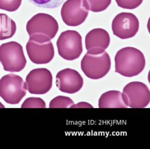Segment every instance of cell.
<instances>
[{
  "label": "cell",
  "instance_id": "6da1fadb",
  "mask_svg": "<svg viewBox=\"0 0 150 149\" xmlns=\"http://www.w3.org/2000/svg\"><path fill=\"white\" fill-rule=\"evenodd\" d=\"M114 61L115 72L127 77L138 75L144 70L146 64L142 52L132 47L119 50L115 56Z\"/></svg>",
  "mask_w": 150,
  "mask_h": 149
},
{
  "label": "cell",
  "instance_id": "ba28073f",
  "mask_svg": "<svg viewBox=\"0 0 150 149\" xmlns=\"http://www.w3.org/2000/svg\"><path fill=\"white\" fill-rule=\"evenodd\" d=\"M88 11L85 0H67L62 5L60 14L66 25L77 26L86 20Z\"/></svg>",
  "mask_w": 150,
  "mask_h": 149
},
{
  "label": "cell",
  "instance_id": "603a6c76",
  "mask_svg": "<svg viewBox=\"0 0 150 149\" xmlns=\"http://www.w3.org/2000/svg\"><path fill=\"white\" fill-rule=\"evenodd\" d=\"M0 108H5V106L0 102Z\"/></svg>",
  "mask_w": 150,
  "mask_h": 149
},
{
  "label": "cell",
  "instance_id": "3957f363",
  "mask_svg": "<svg viewBox=\"0 0 150 149\" xmlns=\"http://www.w3.org/2000/svg\"><path fill=\"white\" fill-rule=\"evenodd\" d=\"M110 68V57L105 51L97 54L87 52L81 61V70L92 79L102 78L108 74Z\"/></svg>",
  "mask_w": 150,
  "mask_h": 149
},
{
  "label": "cell",
  "instance_id": "e0dca14e",
  "mask_svg": "<svg viewBox=\"0 0 150 149\" xmlns=\"http://www.w3.org/2000/svg\"><path fill=\"white\" fill-rule=\"evenodd\" d=\"M74 105L73 101L69 97L64 96H57L54 98L49 103L50 108H71Z\"/></svg>",
  "mask_w": 150,
  "mask_h": 149
},
{
  "label": "cell",
  "instance_id": "8fae6325",
  "mask_svg": "<svg viewBox=\"0 0 150 149\" xmlns=\"http://www.w3.org/2000/svg\"><path fill=\"white\" fill-rule=\"evenodd\" d=\"M26 50L30 61L37 64L50 63L54 55L53 45L50 40L38 41L29 39L26 45Z\"/></svg>",
  "mask_w": 150,
  "mask_h": 149
},
{
  "label": "cell",
  "instance_id": "2e32d148",
  "mask_svg": "<svg viewBox=\"0 0 150 149\" xmlns=\"http://www.w3.org/2000/svg\"><path fill=\"white\" fill-rule=\"evenodd\" d=\"M88 9L94 12H100L105 10L110 5L111 0H85Z\"/></svg>",
  "mask_w": 150,
  "mask_h": 149
},
{
  "label": "cell",
  "instance_id": "7a4b0ae2",
  "mask_svg": "<svg viewBox=\"0 0 150 149\" xmlns=\"http://www.w3.org/2000/svg\"><path fill=\"white\" fill-rule=\"evenodd\" d=\"M0 62L6 71L19 72L26 64L23 47L16 41H11L0 46Z\"/></svg>",
  "mask_w": 150,
  "mask_h": 149
},
{
  "label": "cell",
  "instance_id": "8992f818",
  "mask_svg": "<svg viewBox=\"0 0 150 149\" xmlns=\"http://www.w3.org/2000/svg\"><path fill=\"white\" fill-rule=\"evenodd\" d=\"M26 29L29 36L36 35L51 40L57 34L59 25L57 20L50 15L39 13L28 21Z\"/></svg>",
  "mask_w": 150,
  "mask_h": 149
},
{
  "label": "cell",
  "instance_id": "277c9868",
  "mask_svg": "<svg viewBox=\"0 0 150 149\" xmlns=\"http://www.w3.org/2000/svg\"><path fill=\"white\" fill-rule=\"evenodd\" d=\"M26 93V84L21 77L8 74L0 79V96L6 103L18 104Z\"/></svg>",
  "mask_w": 150,
  "mask_h": 149
},
{
  "label": "cell",
  "instance_id": "ac0fdd59",
  "mask_svg": "<svg viewBox=\"0 0 150 149\" xmlns=\"http://www.w3.org/2000/svg\"><path fill=\"white\" fill-rule=\"evenodd\" d=\"M38 7L44 8H55L59 7L65 0H29Z\"/></svg>",
  "mask_w": 150,
  "mask_h": 149
},
{
  "label": "cell",
  "instance_id": "7c38bea8",
  "mask_svg": "<svg viewBox=\"0 0 150 149\" xmlns=\"http://www.w3.org/2000/svg\"><path fill=\"white\" fill-rule=\"evenodd\" d=\"M56 84L60 91L73 94L81 89L83 85V78L76 70L65 68L57 72Z\"/></svg>",
  "mask_w": 150,
  "mask_h": 149
},
{
  "label": "cell",
  "instance_id": "30bf717a",
  "mask_svg": "<svg viewBox=\"0 0 150 149\" xmlns=\"http://www.w3.org/2000/svg\"><path fill=\"white\" fill-rule=\"evenodd\" d=\"M111 27L115 36L121 39H126L135 36L139 30V22L134 14L121 12L112 20Z\"/></svg>",
  "mask_w": 150,
  "mask_h": 149
},
{
  "label": "cell",
  "instance_id": "7402d4cb",
  "mask_svg": "<svg viewBox=\"0 0 150 149\" xmlns=\"http://www.w3.org/2000/svg\"><path fill=\"white\" fill-rule=\"evenodd\" d=\"M71 108H92L93 106L87 102H82L78 103L76 105H72Z\"/></svg>",
  "mask_w": 150,
  "mask_h": 149
},
{
  "label": "cell",
  "instance_id": "9c48e42d",
  "mask_svg": "<svg viewBox=\"0 0 150 149\" xmlns=\"http://www.w3.org/2000/svg\"><path fill=\"white\" fill-rule=\"evenodd\" d=\"M52 81V73L48 69L45 68L33 69L26 77V90L32 94H45L51 89Z\"/></svg>",
  "mask_w": 150,
  "mask_h": 149
},
{
  "label": "cell",
  "instance_id": "5b68a950",
  "mask_svg": "<svg viewBox=\"0 0 150 149\" xmlns=\"http://www.w3.org/2000/svg\"><path fill=\"white\" fill-rule=\"evenodd\" d=\"M56 45L59 56L69 61L78 58L83 51L82 38L76 30H68L62 32Z\"/></svg>",
  "mask_w": 150,
  "mask_h": 149
},
{
  "label": "cell",
  "instance_id": "52a82bcc",
  "mask_svg": "<svg viewBox=\"0 0 150 149\" xmlns=\"http://www.w3.org/2000/svg\"><path fill=\"white\" fill-rule=\"evenodd\" d=\"M122 97L124 102L131 108H144L150 102V91L146 84L134 81L127 84L123 88Z\"/></svg>",
  "mask_w": 150,
  "mask_h": 149
},
{
  "label": "cell",
  "instance_id": "d6986e66",
  "mask_svg": "<svg viewBox=\"0 0 150 149\" xmlns=\"http://www.w3.org/2000/svg\"><path fill=\"white\" fill-rule=\"evenodd\" d=\"M46 103L40 98L30 97L25 100L21 105L22 108H45Z\"/></svg>",
  "mask_w": 150,
  "mask_h": 149
},
{
  "label": "cell",
  "instance_id": "ffe728a7",
  "mask_svg": "<svg viewBox=\"0 0 150 149\" xmlns=\"http://www.w3.org/2000/svg\"><path fill=\"white\" fill-rule=\"evenodd\" d=\"M22 0H0V9L8 12H14L21 6Z\"/></svg>",
  "mask_w": 150,
  "mask_h": 149
},
{
  "label": "cell",
  "instance_id": "9a60e30c",
  "mask_svg": "<svg viewBox=\"0 0 150 149\" xmlns=\"http://www.w3.org/2000/svg\"><path fill=\"white\" fill-rule=\"evenodd\" d=\"M16 30L13 20L5 13H0V40L11 38Z\"/></svg>",
  "mask_w": 150,
  "mask_h": 149
},
{
  "label": "cell",
  "instance_id": "4fadbf2b",
  "mask_svg": "<svg viewBox=\"0 0 150 149\" xmlns=\"http://www.w3.org/2000/svg\"><path fill=\"white\" fill-rule=\"evenodd\" d=\"M109 33L101 28H96L89 31L85 37V45L87 53L97 54L104 52L109 46Z\"/></svg>",
  "mask_w": 150,
  "mask_h": 149
},
{
  "label": "cell",
  "instance_id": "5bb4252c",
  "mask_svg": "<svg viewBox=\"0 0 150 149\" xmlns=\"http://www.w3.org/2000/svg\"><path fill=\"white\" fill-rule=\"evenodd\" d=\"M100 108H127L122 97V93L119 91H108L103 93L98 100Z\"/></svg>",
  "mask_w": 150,
  "mask_h": 149
},
{
  "label": "cell",
  "instance_id": "44dd1931",
  "mask_svg": "<svg viewBox=\"0 0 150 149\" xmlns=\"http://www.w3.org/2000/svg\"><path fill=\"white\" fill-rule=\"evenodd\" d=\"M143 0H115L117 5L124 9H134L142 3Z\"/></svg>",
  "mask_w": 150,
  "mask_h": 149
}]
</instances>
